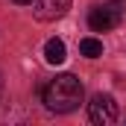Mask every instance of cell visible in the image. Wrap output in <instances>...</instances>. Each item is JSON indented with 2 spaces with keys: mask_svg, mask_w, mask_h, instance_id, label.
Masks as SVG:
<instances>
[{
  "mask_svg": "<svg viewBox=\"0 0 126 126\" xmlns=\"http://www.w3.org/2000/svg\"><path fill=\"white\" fill-rule=\"evenodd\" d=\"M85 88L73 73H59L56 79H50L44 85V106L56 114H70L82 106Z\"/></svg>",
  "mask_w": 126,
  "mask_h": 126,
  "instance_id": "6da1fadb",
  "label": "cell"
},
{
  "mask_svg": "<svg viewBox=\"0 0 126 126\" xmlns=\"http://www.w3.org/2000/svg\"><path fill=\"white\" fill-rule=\"evenodd\" d=\"M88 117L97 126H111L117 120V103L111 94H94L88 103Z\"/></svg>",
  "mask_w": 126,
  "mask_h": 126,
  "instance_id": "7a4b0ae2",
  "label": "cell"
},
{
  "mask_svg": "<svg viewBox=\"0 0 126 126\" xmlns=\"http://www.w3.org/2000/svg\"><path fill=\"white\" fill-rule=\"evenodd\" d=\"M120 9L117 6H94L91 12H88V27L94 32H109L114 30V27H120Z\"/></svg>",
  "mask_w": 126,
  "mask_h": 126,
  "instance_id": "3957f363",
  "label": "cell"
},
{
  "mask_svg": "<svg viewBox=\"0 0 126 126\" xmlns=\"http://www.w3.org/2000/svg\"><path fill=\"white\" fill-rule=\"evenodd\" d=\"M67 9H70V0H35V21H41V24H50V21H59L67 15Z\"/></svg>",
  "mask_w": 126,
  "mask_h": 126,
  "instance_id": "277c9868",
  "label": "cell"
},
{
  "mask_svg": "<svg viewBox=\"0 0 126 126\" xmlns=\"http://www.w3.org/2000/svg\"><path fill=\"white\" fill-rule=\"evenodd\" d=\"M44 59H47V64H62L67 59V47L62 38H50L44 44Z\"/></svg>",
  "mask_w": 126,
  "mask_h": 126,
  "instance_id": "5b68a950",
  "label": "cell"
},
{
  "mask_svg": "<svg viewBox=\"0 0 126 126\" xmlns=\"http://www.w3.org/2000/svg\"><path fill=\"white\" fill-rule=\"evenodd\" d=\"M79 53L88 56V59H100V56H103V41H97V38H91V35L82 38V41H79Z\"/></svg>",
  "mask_w": 126,
  "mask_h": 126,
  "instance_id": "8992f818",
  "label": "cell"
},
{
  "mask_svg": "<svg viewBox=\"0 0 126 126\" xmlns=\"http://www.w3.org/2000/svg\"><path fill=\"white\" fill-rule=\"evenodd\" d=\"M12 3H18V6H30V3H35V0H12Z\"/></svg>",
  "mask_w": 126,
  "mask_h": 126,
  "instance_id": "52a82bcc",
  "label": "cell"
},
{
  "mask_svg": "<svg viewBox=\"0 0 126 126\" xmlns=\"http://www.w3.org/2000/svg\"><path fill=\"white\" fill-rule=\"evenodd\" d=\"M0 91H3V79H0Z\"/></svg>",
  "mask_w": 126,
  "mask_h": 126,
  "instance_id": "ba28073f",
  "label": "cell"
}]
</instances>
